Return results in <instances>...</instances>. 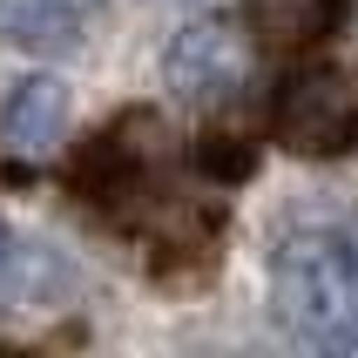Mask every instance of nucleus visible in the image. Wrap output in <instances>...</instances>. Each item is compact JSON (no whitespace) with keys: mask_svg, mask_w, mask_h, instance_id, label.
Instances as JSON below:
<instances>
[{"mask_svg":"<svg viewBox=\"0 0 358 358\" xmlns=\"http://www.w3.org/2000/svg\"><path fill=\"white\" fill-rule=\"evenodd\" d=\"M156 169H162V122L149 108H129L68 162V189L108 217H136L156 196Z\"/></svg>","mask_w":358,"mask_h":358,"instance_id":"nucleus-2","label":"nucleus"},{"mask_svg":"<svg viewBox=\"0 0 358 358\" xmlns=\"http://www.w3.org/2000/svg\"><path fill=\"white\" fill-rule=\"evenodd\" d=\"M338 14H345V0H250L243 27H250V48L311 55L318 41L338 34Z\"/></svg>","mask_w":358,"mask_h":358,"instance_id":"nucleus-7","label":"nucleus"},{"mask_svg":"<svg viewBox=\"0 0 358 358\" xmlns=\"http://www.w3.org/2000/svg\"><path fill=\"white\" fill-rule=\"evenodd\" d=\"M162 81L189 108L237 101L243 81H250V27H230V20H189V27H176L169 48H162Z\"/></svg>","mask_w":358,"mask_h":358,"instance_id":"nucleus-4","label":"nucleus"},{"mask_svg":"<svg viewBox=\"0 0 358 358\" xmlns=\"http://www.w3.org/2000/svg\"><path fill=\"white\" fill-rule=\"evenodd\" d=\"M81 298V264L61 243L0 223V311H55Z\"/></svg>","mask_w":358,"mask_h":358,"instance_id":"nucleus-5","label":"nucleus"},{"mask_svg":"<svg viewBox=\"0 0 358 358\" xmlns=\"http://www.w3.org/2000/svg\"><path fill=\"white\" fill-rule=\"evenodd\" d=\"M271 318L311 352H358V237L304 223L271 250Z\"/></svg>","mask_w":358,"mask_h":358,"instance_id":"nucleus-1","label":"nucleus"},{"mask_svg":"<svg viewBox=\"0 0 358 358\" xmlns=\"http://www.w3.org/2000/svg\"><path fill=\"white\" fill-rule=\"evenodd\" d=\"M149 7H196V0H149Z\"/></svg>","mask_w":358,"mask_h":358,"instance_id":"nucleus-10","label":"nucleus"},{"mask_svg":"<svg viewBox=\"0 0 358 358\" xmlns=\"http://www.w3.org/2000/svg\"><path fill=\"white\" fill-rule=\"evenodd\" d=\"M264 162V142L250 129H203L196 136V176L210 182H250Z\"/></svg>","mask_w":358,"mask_h":358,"instance_id":"nucleus-9","label":"nucleus"},{"mask_svg":"<svg viewBox=\"0 0 358 358\" xmlns=\"http://www.w3.org/2000/svg\"><path fill=\"white\" fill-rule=\"evenodd\" d=\"M68 136V81L61 75H20L0 108V142L14 156H48Z\"/></svg>","mask_w":358,"mask_h":358,"instance_id":"nucleus-6","label":"nucleus"},{"mask_svg":"<svg viewBox=\"0 0 358 358\" xmlns=\"http://www.w3.org/2000/svg\"><path fill=\"white\" fill-rule=\"evenodd\" d=\"M278 142L291 156H358V68L304 61L271 101Z\"/></svg>","mask_w":358,"mask_h":358,"instance_id":"nucleus-3","label":"nucleus"},{"mask_svg":"<svg viewBox=\"0 0 358 358\" xmlns=\"http://www.w3.org/2000/svg\"><path fill=\"white\" fill-rule=\"evenodd\" d=\"M68 7H75V14H81V7H95V0H68Z\"/></svg>","mask_w":358,"mask_h":358,"instance_id":"nucleus-11","label":"nucleus"},{"mask_svg":"<svg viewBox=\"0 0 358 358\" xmlns=\"http://www.w3.org/2000/svg\"><path fill=\"white\" fill-rule=\"evenodd\" d=\"M0 41L27 55H68L81 48V20L68 0H0Z\"/></svg>","mask_w":358,"mask_h":358,"instance_id":"nucleus-8","label":"nucleus"}]
</instances>
